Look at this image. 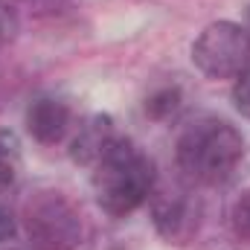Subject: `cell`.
I'll return each instance as SVG.
<instances>
[{
  "instance_id": "obj_13",
  "label": "cell",
  "mask_w": 250,
  "mask_h": 250,
  "mask_svg": "<svg viewBox=\"0 0 250 250\" xmlns=\"http://www.w3.org/2000/svg\"><path fill=\"white\" fill-rule=\"evenodd\" d=\"M15 236V218H12V212L0 204V242H6V239H12Z\"/></svg>"
},
{
  "instance_id": "obj_4",
  "label": "cell",
  "mask_w": 250,
  "mask_h": 250,
  "mask_svg": "<svg viewBox=\"0 0 250 250\" xmlns=\"http://www.w3.org/2000/svg\"><path fill=\"white\" fill-rule=\"evenodd\" d=\"M192 62L209 79H233L250 64V35L233 21L209 23L192 44Z\"/></svg>"
},
{
  "instance_id": "obj_6",
  "label": "cell",
  "mask_w": 250,
  "mask_h": 250,
  "mask_svg": "<svg viewBox=\"0 0 250 250\" xmlns=\"http://www.w3.org/2000/svg\"><path fill=\"white\" fill-rule=\"evenodd\" d=\"M26 128L44 146L59 143L64 134L70 131V108H67V102L53 99V96L35 99L29 105V111H26Z\"/></svg>"
},
{
  "instance_id": "obj_12",
  "label": "cell",
  "mask_w": 250,
  "mask_h": 250,
  "mask_svg": "<svg viewBox=\"0 0 250 250\" xmlns=\"http://www.w3.org/2000/svg\"><path fill=\"white\" fill-rule=\"evenodd\" d=\"M15 3H23V6L35 9V12H59L67 0H15Z\"/></svg>"
},
{
  "instance_id": "obj_10",
  "label": "cell",
  "mask_w": 250,
  "mask_h": 250,
  "mask_svg": "<svg viewBox=\"0 0 250 250\" xmlns=\"http://www.w3.org/2000/svg\"><path fill=\"white\" fill-rule=\"evenodd\" d=\"M230 224H233V233H236L239 239L250 242V189H245V192L236 198V204H233V209H230Z\"/></svg>"
},
{
  "instance_id": "obj_2",
  "label": "cell",
  "mask_w": 250,
  "mask_h": 250,
  "mask_svg": "<svg viewBox=\"0 0 250 250\" xmlns=\"http://www.w3.org/2000/svg\"><path fill=\"white\" fill-rule=\"evenodd\" d=\"M245 154L242 134L224 120H195L178 137V169L192 184H224Z\"/></svg>"
},
{
  "instance_id": "obj_14",
  "label": "cell",
  "mask_w": 250,
  "mask_h": 250,
  "mask_svg": "<svg viewBox=\"0 0 250 250\" xmlns=\"http://www.w3.org/2000/svg\"><path fill=\"white\" fill-rule=\"evenodd\" d=\"M248 26H250V9H248ZM248 35H250V29H248Z\"/></svg>"
},
{
  "instance_id": "obj_1",
  "label": "cell",
  "mask_w": 250,
  "mask_h": 250,
  "mask_svg": "<svg viewBox=\"0 0 250 250\" xmlns=\"http://www.w3.org/2000/svg\"><path fill=\"white\" fill-rule=\"evenodd\" d=\"M93 166V195L99 207L114 218H123L143 207L154 189V163L131 140L117 137Z\"/></svg>"
},
{
  "instance_id": "obj_7",
  "label": "cell",
  "mask_w": 250,
  "mask_h": 250,
  "mask_svg": "<svg viewBox=\"0 0 250 250\" xmlns=\"http://www.w3.org/2000/svg\"><path fill=\"white\" fill-rule=\"evenodd\" d=\"M114 140H117L114 120L108 114H93V117H87L79 125V131H76V137L70 143V157L76 163H82V166H90L108 151V146Z\"/></svg>"
},
{
  "instance_id": "obj_3",
  "label": "cell",
  "mask_w": 250,
  "mask_h": 250,
  "mask_svg": "<svg viewBox=\"0 0 250 250\" xmlns=\"http://www.w3.org/2000/svg\"><path fill=\"white\" fill-rule=\"evenodd\" d=\"M23 227L38 250H76L84 242V215L59 189H38L23 201Z\"/></svg>"
},
{
  "instance_id": "obj_5",
  "label": "cell",
  "mask_w": 250,
  "mask_h": 250,
  "mask_svg": "<svg viewBox=\"0 0 250 250\" xmlns=\"http://www.w3.org/2000/svg\"><path fill=\"white\" fill-rule=\"evenodd\" d=\"M151 218L157 233L172 245H187L198 233L201 224V204L192 198L189 189H163L151 201Z\"/></svg>"
},
{
  "instance_id": "obj_15",
  "label": "cell",
  "mask_w": 250,
  "mask_h": 250,
  "mask_svg": "<svg viewBox=\"0 0 250 250\" xmlns=\"http://www.w3.org/2000/svg\"><path fill=\"white\" fill-rule=\"evenodd\" d=\"M0 32H3V23H0Z\"/></svg>"
},
{
  "instance_id": "obj_11",
  "label": "cell",
  "mask_w": 250,
  "mask_h": 250,
  "mask_svg": "<svg viewBox=\"0 0 250 250\" xmlns=\"http://www.w3.org/2000/svg\"><path fill=\"white\" fill-rule=\"evenodd\" d=\"M233 105L242 117L250 120V67L245 73L236 76V84H233Z\"/></svg>"
},
{
  "instance_id": "obj_8",
  "label": "cell",
  "mask_w": 250,
  "mask_h": 250,
  "mask_svg": "<svg viewBox=\"0 0 250 250\" xmlns=\"http://www.w3.org/2000/svg\"><path fill=\"white\" fill-rule=\"evenodd\" d=\"M18 157H21L18 137H15L12 131H0V189H6V187L15 184Z\"/></svg>"
},
{
  "instance_id": "obj_9",
  "label": "cell",
  "mask_w": 250,
  "mask_h": 250,
  "mask_svg": "<svg viewBox=\"0 0 250 250\" xmlns=\"http://www.w3.org/2000/svg\"><path fill=\"white\" fill-rule=\"evenodd\" d=\"M178 105H181V90L178 87H160L146 99V114L154 120H166L178 111Z\"/></svg>"
}]
</instances>
